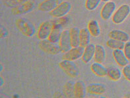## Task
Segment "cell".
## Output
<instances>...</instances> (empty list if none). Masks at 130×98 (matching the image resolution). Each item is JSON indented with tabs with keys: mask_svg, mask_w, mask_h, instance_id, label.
Here are the masks:
<instances>
[{
	"mask_svg": "<svg viewBox=\"0 0 130 98\" xmlns=\"http://www.w3.org/2000/svg\"><path fill=\"white\" fill-rule=\"evenodd\" d=\"M130 14V6L127 4H123L114 12L112 17L113 23L116 25L122 23Z\"/></svg>",
	"mask_w": 130,
	"mask_h": 98,
	"instance_id": "obj_2",
	"label": "cell"
},
{
	"mask_svg": "<svg viewBox=\"0 0 130 98\" xmlns=\"http://www.w3.org/2000/svg\"><path fill=\"white\" fill-rule=\"evenodd\" d=\"M59 46L61 48V52L66 53L71 49V37H70V31L69 30H63L62 32L61 38L59 42Z\"/></svg>",
	"mask_w": 130,
	"mask_h": 98,
	"instance_id": "obj_9",
	"label": "cell"
},
{
	"mask_svg": "<svg viewBox=\"0 0 130 98\" xmlns=\"http://www.w3.org/2000/svg\"><path fill=\"white\" fill-rule=\"evenodd\" d=\"M110 1H112V0H102V2H110Z\"/></svg>",
	"mask_w": 130,
	"mask_h": 98,
	"instance_id": "obj_35",
	"label": "cell"
},
{
	"mask_svg": "<svg viewBox=\"0 0 130 98\" xmlns=\"http://www.w3.org/2000/svg\"><path fill=\"white\" fill-rule=\"evenodd\" d=\"M102 0H86L85 7L89 11H94L99 7Z\"/></svg>",
	"mask_w": 130,
	"mask_h": 98,
	"instance_id": "obj_26",
	"label": "cell"
},
{
	"mask_svg": "<svg viewBox=\"0 0 130 98\" xmlns=\"http://www.w3.org/2000/svg\"><path fill=\"white\" fill-rule=\"evenodd\" d=\"M125 98H130V91H128L125 94Z\"/></svg>",
	"mask_w": 130,
	"mask_h": 98,
	"instance_id": "obj_33",
	"label": "cell"
},
{
	"mask_svg": "<svg viewBox=\"0 0 130 98\" xmlns=\"http://www.w3.org/2000/svg\"><path fill=\"white\" fill-rule=\"evenodd\" d=\"M91 71L98 77H105L107 76V68L104 67L102 64L94 62L91 66Z\"/></svg>",
	"mask_w": 130,
	"mask_h": 98,
	"instance_id": "obj_17",
	"label": "cell"
},
{
	"mask_svg": "<svg viewBox=\"0 0 130 98\" xmlns=\"http://www.w3.org/2000/svg\"><path fill=\"white\" fill-rule=\"evenodd\" d=\"M61 0H44L40 3L38 9L42 12L50 13L61 4Z\"/></svg>",
	"mask_w": 130,
	"mask_h": 98,
	"instance_id": "obj_11",
	"label": "cell"
},
{
	"mask_svg": "<svg viewBox=\"0 0 130 98\" xmlns=\"http://www.w3.org/2000/svg\"><path fill=\"white\" fill-rule=\"evenodd\" d=\"M87 92V87L83 81H77L75 83V98H85Z\"/></svg>",
	"mask_w": 130,
	"mask_h": 98,
	"instance_id": "obj_18",
	"label": "cell"
},
{
	"mask_svg": "<svg viewBox=\"0 0 130 98\" xmlns=\"http://www.w3.org/2000/svg\"><path fill=\"white\" fill-rule=\"evenodd\" d=\"M99 98H107V97H99Z\"/></svg>",
	"mask_w": 130,
	"mask_h": 98,
	"instance_id": "obj_37",
	"label": "cell"
},
{
	"mask_svg": "<svg viewBox=\"0 0 130 98\" xmlns=\"http://www.w3.org/2000/svg\"><path fill=\"white\" fill-rule=\"evenodd\" d=\"M69 22V18L67 16H65V17H60V18H58L56 20L52 21L53 25H58V26H60V27H64L65 25H66Z\"/></svg>",
	"mask_w": 130,
	"mask_h": 98,
	"instance_id": "obj_27",
	"label": "cell"
},
{
	"mask_svg": "<svg viewBox=\"0 0 130 98\" xmlns=\"http://www.w3.org/2000/svg\"><path fill=\"white\" fill-rule=\"evenodd\" d=\"M125 43L110 38L106 43V45L113 50H124Z\"/></svg>",
	"mask_w": 130,
	"mask_h": 98,
	"instance_id": "obj_25",
	"label": "cell"
},
{
	"mask_svg": "<svg viewBox=\"0 0 130 98\" xmlns=\"http://www.w3.org/2000/svg\"><path fill=\"white\" fill-rule=\"evenodd\" d=\"M1 82H2V83H1V86H2L3 84V78H2V77H1Z\"/></svg>",
	"mask_w": 130,
	"mask_h": 98,
	"instance_id": "obj_34",
	"label": "cell"
},
{
	"mask_svg": "<svg viewBox=\"0 0 130 98\" xmlns=\"http://www.w3.org/2000/svg\"><path fill=\"white\" fill-rule=\"evenodd\" d=\"M106 90V86L102 83H92L87 86V92L89 94L101 95L105 93Z\"/></svg>",
	"mask_w": 130,
	"mask_h": 98,
	"instance_id": "obj_12",
	"label": "cell"
},
{
	"mask_svg": "<svg viewBox=\"0 0 130 98\" xmlns=\"http://www.w3.org/2000/svg\"><path fill=\"white\" fill-rule=\"evenodd\" d=\"M71 9V4L68 1H63L55 9L50 13L52 17L54 18H60L65 17L69 13Z\"/></svg>",
	"mask_w": 130,
	"mask_h": 98,
	"instance_id": "obj_4",
	"label": "cell"
},
{
	"mask_svg": "<svg viewBox=\"0 0 130 98\" xmlns=\"http://www.w3.org/2000/svg\"><path fill=\"white\" fill-rule=\"evenodd\" d=\"M8 35V32L7 31V29H5V28H4L3 27H1V30H0V37L1 38H3L4 37H6Z\"/></svg>",
	"mask_w": 130,
	"mask_h": 98,
	"instance_id": "obj_31",
	"label": "cell"
},
{
	"mask_svg": "<svg viewBox=\"0 0 130 98\" xmlns=\"http://www.w3.org/2000/svg\"><path fill=\"white\" fill-rule=\"evenodd\" d=\"M123 51L127 59L130 60V41H127L125 43Z\"/></svg>",
	"mask_w": 130,
	"mask_h": 98,
	"instance_id": "obj_30",
	"label": "cell"
},
{
	"mask_svg": "<svg viewBox=\"0 0 130 98\" xmlns=\"http://www.w3.org/2000/svg\"><path fill=\"white\" fill-rule=\"evenodd\" d=\"M39 47L41 50L50 54L57 55L61 52V48L59 45L53 43L48 39L41 40L39 43Z\"/></svg>",
	"mask_w": 130,
	"mask_h": 98,
	"instance_id": "obj_5",
	"label": "cell"
},
{
	"mask_svg": "<svg viewBox=\"0 0 130 98\" xmlns=\"http://www.w3.org/2000/svg\"><path fill=\"white\" fill-rule=\"evenodd\" d=\"M71 46L73 47H78L80 46V30L77 27H73L70 29Z\"/></svg>",
	"mask_w": 130,
	"mask_h": 98,
	"instance_id": "obj_20",
	"label": "cell"
},
{
	"mask_svg": "<svg viewBox=\"0 0 130 98\" xmlns=\"http://www.w3.org/2000/svg\"><path fill=\"white\" fill-rule=\"evenodd\" d=\"M88 98H94V97H88Z\"/></svg>",
	"mask_w": 130,
	"mask_h": 98,
	"instance_id": "obj_39",
	"label": "cell"
},
{
	"mask_svg": "<svg viewBox=\"0 0 130 98\" xmlns=\"http://www.w3.org/2000/svg\"><path fill=\"white\" fill-rule=\"evenodd\" d=\"M2 70H3V66L1 65V71H2Z\"/></svg>",
	"mask_w": 130,
	"mask_h": 98,
	"instance_id": "obj_36",
	"label": "cell"
},
{
	"mask_svg": "<svg viewBox=\"0 0 130 98\" xmlns=\"http://www.w3.org/2000/svg\"><path fill=\"white\" fill-rule=\"evenodd\" d=\"M122 74L127 81H130V65L127 64L125 66L123 67Z\"/></svg>",
	"mask_w": 130,
	"mask_h": 98,
	"instance_id": "obj_29",
	"label": "cell"
},
{
	"mask_svg": "<svg viewBox=\"0 0 130 98\" xmlns=\"http://www.w3.org/2000/svg\"><path fill=\"white\" fill-rule=\"evenodd\" d=\"M122 71L116 67H109L107 68V76L113 81H117L122 77Z\"/></svg>",
	"mask_w": 130,
	"mask_h": 98,
	"instance_id": "obj_23",
	"label": "cell"
},
{
	"mask_svg": "<svg viewBox=\"0 0 130 98\" xmlns=\"http://www.w3.org/2000/svg\"><path fill=\"white\" fill-rule=\"evenodd\" d=\"M35 8V2L31 0H29V1H27V2L22 4L21 5L13 7L12 9V13L15 15H25V14L31 12Z\"/></svg>",
	"mask_w": 130,
	"mask_h": 98,
	"instance_id": "obj_6",
	"label": "cell"
},
{
	"mask_svg": "<svg viewBox=\"0 0 130 98\" xmlns=\"http://www.w3.org/2000/svg\"><path fill=\"white\" fill-rule=\"evenodd\" d=\"M123 98H125V97H123Z\"/></svg>",
	"mask_w": 130,
	"mask_h": 98,
	"instance_id": "obj_40",
	"label": "cell"
},
{
	"mask_svg": "<svg viewBox=\"0 0 130 98\" xmlns=\"http://www.w3.org/2000/svg\"><path fill=\"white\" fill-rule=\"evenodd\" d=\"M106 59V51L104 47L101 45H96L94 52V60L96 62L104 63Z\"/></svg>",
	"mask_w": 130,
	"mask_h": 98,
	"instance_id": "obj_19",
	"label": "cell"
},
{
	"mask_svg": "<svg viewBox=\"0 0 130 98\" xmlns=\"http://www.w3.org/2000/svg\"><path fill=\"white\" fill-rule=\"evenodd\" d=\"M62 32V27L58 26V25H53L52 30L51 33L48 39L53 43H58L60 40V38H61Z\"/></svg>",
	"mask_w": 130,
	"mask_h": 98,
	"instance_id": "obj_16",
	"label": "cell"
},
{
	"mask_svg": "<svg viewBox=\"0 0 130 98\" xmlns=\"http://www.w3.org/2000/svg\"><path fill=\"white\" fill-rule=\"evenodd\" d=\"M15 23L20 32L26 37H32L36 33V29L34 25L26 19H17Z\"/></svg>",
	"mask_w": 130,
	"mask_h": 98,
	"instance_id": "obj_1",
	"label": "cell"
},
{
	"mask_svg": "<svg viewBox=\"0 0 130 98\" xmlns=\"http://www.w3.org/2000/svg\"><path fill=\"white\" fill-rule=\"evenodd\" d=\"M59 66L69 77L75 78L79 76V70L74 61L63 60L59 62Z\"/></svg>",
	"mask_w": 130,
	"mask_h": 98,
	"instance_id": "obj_3",
	"label": "cell"
},
{
	"mask_svg": "<svg viewBox=\"0 0 130 98\" xmlns=\"http://www.w3.org/2000/svg\"><path fill=\"white\" fill-rule=\"evenodd\" d=\"M91 33L88 28H83L80 30V46L86 47L90 44L91 40Z\"/></svg>",
	"mask_w": 130,
	"mask_h": 98,
	"instance_id": "obj_22",
	"label": "cell"
},
{
	"mask_svg": "<svg viewBox=\"0 0 130 98\" xmlns=\"http://www.w3.org/2000/svg\"><path fill=\"white\" fill-rule=\"evenodd\" d=\"M26 2L25 0H7L5 4L9 7H15L17 6L21 5L22 4Z\"/></svg>",
	"mask_w": 130,
	"mask_h": 98,
	"instance_id": "obj_28",
	"label": "cell"
},
{
	"mask_svg": "<svg viewBox=\"0 0 130 98\" xmlns=\"http://www.w3.org/2000/svg\"><path fill=\"white\" fill-rule=\"evenodd\" d=\"M116 10V4H115V2L112 1L106 2L101 9V17L104 20H109L111 17H112Z\"/></svg>",
	"mask_w": 130,
	"mask_h": 98,
	"instance_id": "obj_10",
	"label": "cell"
},
{
	"mask_svg": "<svg viewBox=\"0 0 130 98\" xmlns=\"http://www.w3.org/2000/svg\"><path fill=\"white\" fill-rule=\"evenodd\" d=\"M88 29L92 37H99L101 35V28L96 20L92 19L88 23Z\"/></svg>",
	"mask_w": 130,
	"mask_h": 98,
	"instance_id": "obj_21",
	"label": "cell"
},
{
	"mask_svg": "<svg viewBox=\"0 0 130 98\" xmlns=\"http://www.w3.org/2000/svg\"><path fill=\"white\" fill-rule=\"evenodd\" d=\"M52 23L50 21H44L40 25L38 30L37 31V36L40 40H46L49 37L52 30Z\"/></svg>",
	"mask_w": 130,
	"mask_h": 98,
	"instance_id": "obj_8",
	"label": "cell"
},
{
	"mask_svg": "<svg viewBox=\"0 0 130 98\" xmlns=\"http://www.w3.org/2000/svg\"><path fill=\"white\" fill-rule=\"evenodd\" d=\"M84 50V47H81V46L78 47H73L69 51L66 53H63V60H71V61L79 60V58H82Z\"/></svg>",
	"mask_w": 130,
	"mask_h": 98,
	"instance_id": "obj_7",
	"label": "cell"
},
{
	"mask_svg": "<svg viewBox=\"0 0 130 98\" xmlns=\"http://www.w3.org/2000/svg\"><path fill=\"white\" fill-rule=\"evenodd\" d=\"M95 48L96 45L92 43L89 44L87 47H85L84 52L81 58L83 62H84L85 64H88L94 58Z\"/></svg>",
	"mask_w": 130,
	"mask_h": 98,
	"instance_id": "obj_13",
	"label": "cell"
},
{
	"mask_svg": "<svg viewBox=\"0 0 130 98\" xmlns=\"http://www.w3.org/2000/svg\"><path fill=\"white\" fill-rule=\"evenodd\" d=\"M53 98H67V97H66V95L63 94V93L58 91V92H56V93L54 94Z\"/></svg>",
	"mask_w": 130,
	"mask_h": 98,
	"instance_id": "obj_32",
	"label": "cell"
},
{
	"mask_svg": "<svg viewBox=\"0 0 130 98\" xmlns=\"http://www.w3.org/2000/svg\"><path fill=\"white\" fill-rule=\"evenodd\" d=\"M108 36L110 38L120 40L124 43L129 41V35L126 32L122 30H118V29L111 31L109 33Z\"/></svg>",
	"mask_w": 130,
	"mask_h": 98,
	"instance_id": "obj_15",
	"label": "cell"
},
{
	"mask_svg": "<svg viewBox=\"0 0 130 98\" xmlns=\"http://www.w3.org/2000/svg\"><path fill=\"white\" fill-rule=\"evenodd\" d=\"M75 83L72 81H68L63 88V93L67 98H75L74 93Z\"/></svg>",
	"mask_w": 130,
	"mask_h": 98,
	"instance_id": "obj_24",
	"label": "cell"
},
{
	"mask_svg": "<svg viewBox=\"0 0 130 98\" xmlns=\"http://www.w3.org/2000/svg\"><path fill=\"white\" fill-rule=\"evenodd\" d=\"M25 1H26V2H27V1H29V0H25Z\"/></svg>",
	"mask_w": 130,
	"mask_h": 98,
	"instance_id": "obj_38",
	"label": "cell"
},
{
	"mask_svg": "<svg viewBox=\"0 0 130 98\" xmlns=\"http://www.w3.org/2000/svg\"><path fill=\"white\" fill-rule=\"evenodd\" d=\"M113 57H114L116 62L120 66L124 67L126 65L129 64V60L127 58L123 50H113Z\"/></svg>",
	"mask_w": 130,
	"mask_h": 98,
	"instance_id": "obj_14",
	"label": "cell"
}]
</instances>
